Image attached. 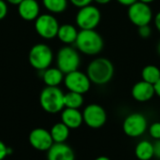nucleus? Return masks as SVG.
Masks as SVG:
<instances>
[{"instance_id": "f257e3e1", "label": "nucleus", "mask_w": 160, "mask_h": 160, "mask_svg": "<svg viewBox=\"0 0 160 160\" xmlns=\"http://www.w3.org/2000/svg\"><path fill=\"white\" fill-rule=\"evenodd\" d=\"M86 74L92 83L104 85L110 82L114 75V66L112 62L105 57H98L90 62Z\"/></svg>"}, {"instance_id": "f03ea898", "label": "nucleus", "mask_w": 160, "mask_h": 160, "mask_svg": "<svg viewBox=\"0 0 160 160\" xmlns=\"http://www.w3.org/2000/svg\"><path fill=\"white\" fill-rule=\"evenodd\" d=\"M75 45L81 52L87 55H96L102 51L104 41L102 37L95 29L80 30Z\"/></svg>"}, {"instance_id": "7ed1b4c3", "label": "nucleus", "mask_w": 160, "mask_h": 160, "mask_svg": "<svg viewBox=\"0 0 160 160\" xmlns=\"http://www.w3.org/2000/svg\"><path fill=\"white\" fill-rule=\"evenodd\" d=\"M65 94L58 86H46L39 96L41 108L49 113H57L65 109Z\"/></svg>"}, {"instance_id": "20e7f679", "label": "nucleus", "mask_w": 160, "mask_h": 160, "mask_svg": "<svg viewBox=\"0 0 160 160\" xmlns=\"http://www.w3.org/2000/svg\"><path fill=\"white\" fill-rule=\"evenodd\" d=\"M53 59V53L52 49L44 44H35L29 51L28 60L30 65L37 70H45L50 68Z\"/></svg>"}, {"instance_id": "39448f33", "label": "nucleus", "mask_w": 160, "mask_h": 160, "mask_svg": "<svg viewBox=\"0 0 160 160\" xmlns=\"http://www.w3.org/2000/svg\"><path fill=\"white\" fill-rule=\"evenodd\" d=\"M56 64L57 68L65 75L72 71L78 70L81 64L80 54L77 50L70 46L62 47L57 52Z\"/></svg>"}, {"instance_id": "423d86ee", "label": "nucleus", "mask_w": 160, "mask_h": 160, "mask_svg": "<svg viewBox=\"0 0 160 160\" xmlns=\"http://www.w3.org/2000/svg\"><path fill=\"white\" fill-rule=\"evenodd\" d=\"M75 20L81 30H92L99 24L101 21V12L97 7L88 5L79 9Z\"/></svg>"}, {"instance_id": "0eeeda50", "label": "nucleus", "mask_w": 160, "mask_h": 160, "mask_svg": "<svg viewBox=\"0 0 160 160\" xmlns=\"http://www.w3.org/2000/svg\"><path fill=\"white\" fill-rule=\"evenodd\" d=\"M148 129V121L145 115L140 112L128 114L123 122V131L130 138H139Z\"/></svg>"}, {"instance_id": "6e6552de", "label": "nucleus", "mask_w": 160, "mask_h": 160, "mask_svg": "<svg viewBox=\"0 0 160 160\" xmlns=\"http://www.w3.org/2000/svg\"><path fill=\"white\" fill-rule=\"evenodd\" d=\"M83 123L93 129H98L102 128L108 119L107 112L105 109L99 104H89L82 112Z\"/></svg>"}, {"instance_id": "1a4fd4ad", "label": "nucleus", "mask_w": 160, "mask_h": 160, "mask_svg": "<svg viewBox=\"0 0 160 160\" xmlns=\"http://www.w3.org/2000/svg\"><path fill=\"white\" fill-rule=\"evenodd\" d=\"M128 16L130 22L140 27L142 25L149 24L153 19V11L149 6V4L137 1L131 6L128 7Z\"/></svg>"}, {"instance_id": "9d476101", "label": "nucleus", "mask_w": 160, "mask_h": 160, "mask_svg": "<svg viewBox=\"0 0 160 160\" xmlns=\"http://www.w3.org/2000/svg\"><path fill=\"white\" fill-rule=\"evenodd\" d=\"M59 26L57 19L51 14H41L35 20L36 32L44 39H52L57 37Z\"/></svg>"}, {"instance_id": "9b49d317", "label": "nucleus", "mask_w": 160, "mask_h": 160, "mask_svg": "<svg viewBox=\"0 0 160 160\" xmlns=\"http://www.w3.org/2000/svg\"><path fill=\"white\" fill-rule=\"evenodd\" d=\"M64 83L68 91L83 95L90 90L92 82L86 73H83L78 69L66 74Z\"/></svg>"}, {"instance_id": "f8f14e48", "label": "nucleus", "mask_w": 160, "mask_h": 160, "mask_svg": "<svg viewBox=\"0 0 160 160\" xmlns=\"http://www.w3.org/2000/svg\"><path fill=\"white\" fill-rule=\"evenodd\" d=\"M28 141L30 145L38 151H48L54 143L51 132L41 128L33 129L29 134Z\"/></svg>"}, {"instance_id": "ddd939ff", "label": "nucleus", "mask_w": 160, "mask_h": 160, "mask_svg": "<svg viewBox=\"0 0 160 160\" xmlns=\"http://www.w3.org/2000/svg\"><path fill=\"white\" fill-rule=\"evenodd\" d=\"M132 98L138 102H147L151 100L155 96V87L154 84L141 81L136 82L131 89Z\"/></svg>"}, {"instance_id": "4468645a", "label": "nucleus", "mask_w": 160, "mask_h": 160, "mask_svg": "<svg viewBox=\"0 0 160 160\" xmlns=\"http://www.w3.org/2000/svg\"><path fill=\"white\" fill-rule=\"evenodd\" d=\"M47 152V160H75L73 149L66 142L53 143Z\"/></svg>"}, {"instance_id": "2eb2a0df", "label": "nucleus", "mask_w": 160, "mask_h": 160, "mask_svg": "<svg viewBox=\"0 0 160 160\" xmlns=\"http://www.w3.org/2000/svg\"><path fill=\"white\" fill-rule=\"evenodd\" d=\"M18 14L24 21H35L39 16V5L37 0H22L18 5Z\"/></svg>"}, {"instance_id": "dca6fc26", "label": "nucleus", "mask_w": 160, "mask_h": 160, "mask_svg": "<svg viewBox=\"0 0 160 160\" xmlns=\"http://www.w3.org/2000/svg\"><path fill=\"white\" fill-rule=\"evenodd\" d=\"M61 122L64 123L69 129H76L83 124L82 112L78 109L65 108L61 113Z\"/></svg>"}, {"instance_id": "f3484780", "label": "nucleus", "mask_w": 160, "mask_h": 160, "mask_svg": "<svg viewBox=\"0 0 160 160\" xmlns=\"http://www.w3.org/2000/svg\"><path fill=\"white\" fill-rule=\"evenodd\" d=\"M79 31L77 28L69 23H66L59 26L58 32H57V38L59 40L65 44H72L75 43L77 37H78Z\"/></svg>"}, {"instance_id": "a211bd4d", "label": "nucleus", "mask_w": 160, "mask_h": 160, "mask_svg": "<svg viewBox=\"0 0 160 160\" xmlns=\"http://www.w3.org/2000/svg\"><path fill=\"white\" fill-rule=\"evenodd\" d=\"M65 78V74L58 68H48L43 70L42 79L46 86H58Z\"/></svg>"}, {"instance_id": "6ab92c4d", "label": "nucleus", "mask_w": 160, "mask_h": 160, "mask_svg": "<svg viewBox=\"0 0 160 160\" xmlns=\"http://www.w3.org/2000/svg\"><path fill=\"white\" fill-rule=\"evenodd\" d=\"M135 156L139 160H151L154 158V144L146 140L141 141L135 147Z\"/></svg>"}, {"instance_id": "aec40b11", "label": "nucleus", "mask_w": 160, "mask_h": 160, "mask_svg": "<svg viewBox=\"0 0 160 160\" xmlns=\"http://www.w3.org/2000/svg\"><path fill=\"white\" fill-rule=\"evenodd\" d=\"M69 130L70 129L62 122L54 124L50 130L54 143L66 142V141L69 137Z\"/></svg>"}, {"instance_id": "412c9836", "label": "nucleus", "mask_w": 160, "mask_h": 160, "mask_svg": "<svg viewBox=\"0 0 160 160\" xmlns=\"http://www.w3.org/2000/svg\"><path fill=\"white\" fill-rule=\"evenodd\" d=\"M65 108L69 109H80L83 104V95L68 91L64 96Z\"/></svg>"}, {"instance_id": "4be33fe9", "label": "nucleus", "mask_w": 160, "mask_h": 160, "mask_svg": "<svg viewBox=\"0 0 160 160\" xmlns=\"http://www.w3.org/2000/svg\"><path fill=\"white\" fill-rule=\"evenodd\" d=\"M142 81L155 84L160 79V69L155 65H147L142 70Z\"/></svg>"}, {"instance_id": "5701e85b", "label": "nucleus", "mask_w": 160, "mask_h": 160, "mask_svg": "<svg viewBox=\"0 0 160 160\" xmlns=\"http://www.w3.org/2000/svg\"><path fill=\"white\" fill-rule=\"evenodd\" d=\"M42 3L52 13H62L68 8V0H42Z\"/></svg>"}, {"instance_id": "b1692460", "label": "nucleus", "mask_w": 160, "mask_h": 160, "mask_svg": "<svg viewBox=\"0 0 160 160\" xmlns=\"http://www.w3.org/2000/svg\"><path fill=\"white\" fill-rule=\"evenodd\" d=\"M150 136L155 140H160V122H155L148 127Z\"/></svg>"}, {"instance_id": "393cba45", "label": "nucleus", "mask_w": 160, "mask_h": 160, "mask_svg": "<svg viewBox=\"0 0 160 160\" xmlns=\"http://www.w3.org/2000/svg\"><path fill=\"white\" fill-rule=\"evenodd\" d=\"M138 28H139L138 29L139 36L141 38H148L152 35V29H151V27H150L149 24L142 25V26H140Z\"/></svg>"}, {"instance_id": "a878e982", "label": "nucleus", "mask_w": 160, "mask_h": 160, "mask_svg": "<svg viewBox=\"0 0 160 160\" xmlns=\"http://www.w3.org/2000/svg\"><path fill=\"white\" fill-rule=\"evenodd\" d=\"M8 14V5L5 0H0V21L3 20Z\"/></svg>"}, {"instance_id": "bb28decb", "label": "nucleus", "mask_w": 160, "mask_h": 160, "mask_svg": "<svg viewBox=\"0 0 160 160\" xmlns=\"http://www.w3.org/2000/svg\"><path fill=\"white\" fill-rule=\"evenodd\" d=\"M72 5H74L77 8H83L85 6L91 5V2L94 0H69Z\"/></svg>"}, {"instance_id": "cd10ccee", "label": "nucleus", "mask_w": 160, "mask_h": 160, "mask_svg": "<svg viewBox=\"0 0 160 160\" xmlns=\"http://www.w3.org/2000/svg\"><path fill=\"white\" fill-rule=\"evenodd\" d=\"M8 155V148L2 141H0V160L4 159Z\"/></svg>"}, {"instance_id": "c85d7f7f", "label": "nucleus", "mask_w": 160, "mask_h": 160, "mask_svg": "<svg viewBox=\"0 0 160 160\" xmlns=\"http://www.w3.org/2000/svg\"><path fill=\"white\" fill-rule=\"evenodd\" d=\"M154 144V158L160 160V140H156Z\"/></svg>"}, {"instance_id": "c756f323", "label": "nucleus", "mask_w": 160, "mask_h": 160, "mask_svg": "<svg viewBox=\"0 0 160 160\" xmlns=\"http://www.w3.org/2000/svg\"><path fill=\"white\" fill-rule=\"evenodd\" d=\"M118 3H120L121 5H124V6H131L132 4H134L135 2H137L138 0H116Z\"/></svg>"}, {"instance_id": "7c9ffc66", "label": "nucleus", "mask_w": 160, "mask_h": 160, "mask_svg": "<svg viewBox=\"0 0 160 160\" xmlns=\"http://www.w3.org/2000/svg\"><path fill=\"white\" fill-rule=\"evenodd\" d=\"M155 25L160 33V11L158 12V14L155 16Z\"/></svg>"}, {"instance_id": "2f4dec72", "label": "nucleus", "mask_w": 160, "mask_h": 160, "mask_svg": "<svg viewBox=\"0 0 160 160\" xmlns=\"http://www.w3.org/2000/svg\"><path fill=\"white\" fill-rule=\"evenodd\" d=\"M154 87H155V92H156V95L158 97L160 98V79L154 84Z\"/></svg>"}, {"instance_id": "473e14b6", "label": "nucleus", "mask_w": 160, "mask_h": 160, "mask_svg": "<svg viewBox=\"0 0 160 160\" xmlns=\"http://www.w3.org/2000/svg\"><path fill=\"white\" fill-rule=\"evenodd\" d=\"M22 1V0H6V2L11 4V5H16V6H18Z\"/></svg>"}, {"instance_id": "72a5a7b5", "label": "nucleus", "mask_w": 160, "mask_h": 160, "mask_svg": "<svg viewBox=\"0 0 160 160\" xmlns=\"http://www.w3.org/2000/svg\"><path fill=\"white\" fill-rule=\"evenodd\" d=\"M95 2H97L98 4H100V5H106L108 3H110L112 0H94Z\"/></svg>"}, {"instance_id": "f704fd0d", "label": "nucleus", "mask_w": 160, "mask_h": 160, "mask_svg": "<svg viewBox=\"0 0 160 160\" xmlns=\"http://www.w3.org/2000/svg\"><path fill=\"white\" fill-rule=\"evenodd\" d=\"M95 160H111V158L106 157V156H100V157L97 158Z\"/></svg>"}, {"instance_id": "c9c22d12", "label": "nucleus", "mask_w": 160, "mask_h": 160, "mask_svg": "<svg viewBox=\"0 0 160 160\" xmlns=\"http://www.w3.org/2000/svg\"><path fill=\"white\" fill-rule=\"evenodd\" d=\"M139 1H141V2H143V3H146V4H150V3L154 2L155 0H139Z\"/></svg>"}, {"instance_id": "e433bc0d", "label": "nucleus", "mask_w": 160, "mask_h": 160, "mask_svg": "<svg viewBox=\"0 0 160 160\" xmlns=\"http://www.w3.org/2000/svg\"><path fill=\"white\" fill-rule=\"evenodd\" d=\"M157 50H158V54L160 55V39H159V41H158V48H157Z\"/></svg>"}]
</instances>
